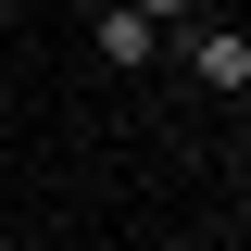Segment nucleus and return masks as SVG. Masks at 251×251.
Listing matches in <instances>:
<instances>
[{"label":"nucleus","mask_w":251,"mask_h":251,"mask_svg":"<svg viewBox=\"0 0 251 251\" xmlns=\"http://www.w3.org/2000/svg\"><path fill=\"white\" fill-rule=\"evenodd\" d=\"M75 13H113V0H75Z\"/></svg>","instance_id":"4"},{"label":"nucleus","mask_w":251,"mask_h":251,"mask_svg":"<svg viewBox=\"0 0 251 251\" xmlns=\"http://www.w3.org/2000/svg\"><path fill=\"white\" fill-rule=\"evenodd\" d=\"M188 75H201L214 100H239L251 88V25H188Z\"/></svg>","instance_id":"2"},{"label":"nucleus","mask_w":251,"mask_h":251,"mask_svg":"<svg viewBox=\"0 0 251 251\" xmlns=\"http://www.w3.org/2000/svg\"><path fill=\"white\" fill-rule=\"evenodd\" d=\"M138 13H163V25H188V13H201V0H138Z\"/></svg>","instance_id":"3"},{"label":"nucleus","mask_w":251,"mask_h":251,"mask_svg":"<svg viewBox=\"0 0 251 251\" xmlns=\"http://www.w3.org/2000/svg\"><path fill=\"white\" fill-rule=\"evenodd\" d=\"M88 50L113 63V75H138V63H163V13H138V0H113V13H88Z\"/></svg>","instance_id":"1"}]
</instances>
